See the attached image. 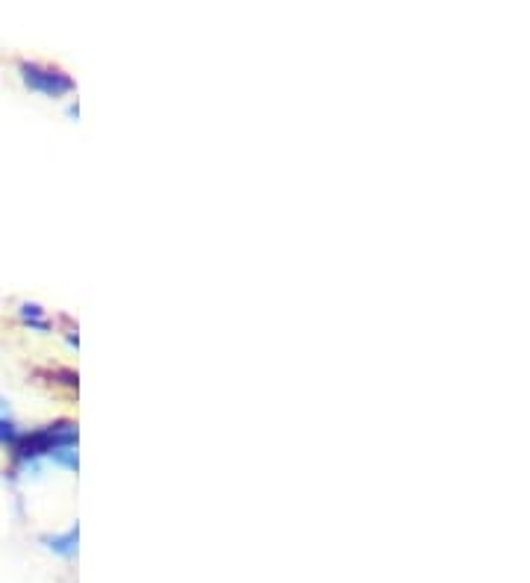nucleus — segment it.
<instances>
[{
  "label": "nucleus",
  "instance_id": "obj_3",
  "mask_svg": "<svg viewBox=\"0 0 530 583\" xmlns=\"http://www.w3.org/2000/svg\"><path fill=\"white\" fill-rule=\"evenodd\" d=\"M77 539H80V528L77 525H71L65 533H56V536H42V542L59 557H74L77 554Z\"/></svg>",
  "mask_w": 530,
  "mask_h": 583
},
{
  "label": "nucleus",
  "instance_id": "obj_6",
  "mask_svg": "<svg viewBox=\"0 0 530 583\" xmlns=\"http://www.w3.org/2000/svg\"><path fill=\"white\" fill-rule=\"evenodd\" d=\"M21 433L15 430V424L6 422V419H0V442H9V445H15V439H18Z\"/></svg>",
  "mask_w": 530,
  "mask_h": 583
},
{
  "label": "nucleus",
  "instance_id": "obj_7",
  "mask_svg": "<svg viewBox=\"0 0 530 583\" xmlns=\"http://www.w3.org/2000/svg\"><path fill=\"white\" fill-rule=\"evenodd\" d=\"M9 410V401L6 398H0V413H6Z\"/></svg>",
  "mask_w": 530,
  "mask_h": 583
},
{
  "label": "nucleus",
  "instance_id": "obj_1",
  "mask_svg": "<svg viewBox=\"0 0 530 583\" xmlns=\"http://www.w3.org/2000/svg\"><path fill=\"white\" fill-rule=\"evenodd\" d=\"M65 445H71V448L77 445V427L68 422L48 424L42 430L18 436L12 451H15V460H36V457L51 454L56 448H65Z\"/></svg>",
  "mask_w": 530,
  "mask_h": 583
},
{
  "label": "nucleus",
  "instance_id": "obj_4",
  "mask_svg": "<svg viewBox=\"0 0 530 583\" xmlns=\"http://www.w3.org/2000/svg\"><path fill=\"white\" fill-rule=\"evenodd\" d=\"M53 463H59V466H65V469H71V472H77V466H80V460H77V451L71 448V445H65V448H56L51 451Z\"/></svg>",
  "mask_w": 530,
  "mask_h": 583
},
{
  "label": "nucleus",
  "instance_id": "obj_5",
  "mask_svg": "<svg viewBox=\"0 0 530 583\" xmlns=\"http://www.w3.org/2000/svg\"><path fill=\"white\" fill-rule=\"evenodd\" d=\"M18 313H21L24 321H42V316H45V310H42L39 304H21V310H18Z\"/></svg>",
  "mask_w": 530,
  "mask_h": 583
},
{
  "label": "nucleus",
  "instance_id": "obj_2",
  "mask_svg": "<svg viewBox=\"0 0 530 583\" xmlns=\"http://www.w3.org/2000/svg\"><path fill=\"white\" fill-rule=\"evenodd\" d=\"M21 71V80L33 89V92H42L48 98H62L68 92H74V80L56 68H48V65H39V62H21L18 65Z\"/></svg>",
  "mask_w": 530,
  "mask_h": 583
}]
</instances>
